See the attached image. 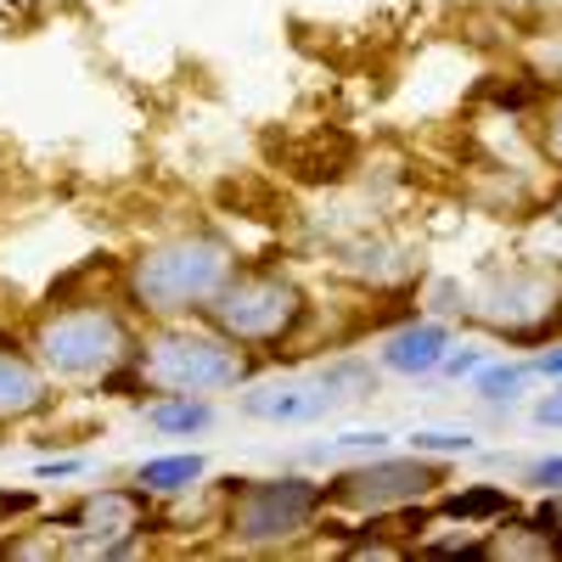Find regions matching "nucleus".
<instances>
[{
  "label": "nucleus",
  "mask_w": 562,
  "mask_h": 562,
  "mask_svg": "<svg viewBox=\"0 0 562 562\" xmlns=\"http://www.w3.org/2000/svg\"><path fill=\"white\" fill-rule=\"evenodd\" d=\"M231 276H237V259H231L225 243H214V237H169V243L147 248L130 265L124 288L140 310H153V315H186V310H209Z\"/></svg>",
  "instance_id": "obj_1"
},
{
  "label": "nucleus",
  "mask_w": 562,
  "mask_h": 562,
  "mask_svg": "<svg viewBox=\"0 0 562 562\" xmlns=\"http://www.w3.org/2000/svg\"><path fill=\"white\" fill-rule=\"evenodd\" d=\"M34 355L40 366L63 383H85V378H108L130 360V326L113 315V310H57L40 321L34 333Z\"/></svg>",
  "instance_id": "obj_2"
},
{
  "label": "nucleus",
  "mask_w": 562,
  "mask_h": 562,
  "mask_svg": "<svg viewBox=\"0 0 562 562\" xmlns=\"http://www.w3.org/2000/svg\"><path fill=\"white\" fill-rule=\"evenodd\" d=\"M135 366H140V378L169 394H214V389H237L248 378V360L231 349V338L186 333V326L158 333Z\"/></svg>",
  "instance_id": "obj_3"
},
{
  "label": "nucleus",
  "mask_w": 562,
  "mask_h": 562,
  "mask_svg": "<svg viewBox=\"0 0 562 562\" xmlns=\"http://www.w3.org/2000/svg\"><path fill=\"white\" fill-rule=\"evenodd\" d=\"M473 321L506 344H540L562 326V288L540 270H501L473 293Z\"/></svg>",
  "instance_id": "obj_4"
},
{
  "label": "nucleus",
  "mask_w": 562,
  "mask_h": 562,
  "mask_svg": "<svg viewBox=\"0 0 562 562\" xmlns=\"http://www.w3.org/2000/svg\"><path fill=\"white\" fill-rule=\"evenodd\" d=\"M209 315L231 344H281L304 321V293L281 276H231Z\"/></svg>",
  "instance_id": "obj_5"
},
{
  "label": "nucleus",
  "mask_w": 562,
  "mask_h": 562,
  "mask_svg": "<svg viewBox=\"0 0 562 562\" xmlns=\"http://www.w3.org/2000/svg\"><path fill=\"white\" fill-rule=\"evenodd\" d=\"M326 506V484L310 479H254L231 501V540L237 546H281L315 524V512Z\"/></svg>",
  "instance_id": "obj_6"
},
{
  "label": "nucleus",
  "mask_w": 562,
  "mask_h": 562,
  "mask_svg": "<svg viewBox=\"0 0 562 562\" xmlns=\"http://www.w3.org/2000/svg\"><path fill=\"white\" fill-rule=\"evenodd\" d=\"M434 484H445V473L434 461H366V467H349V473L333 479L326 490V506H355V512H371V518H383V512H405L428 495Z\"/></svg>",
  "instance_id": "obj_7"
},
{
  "label": "nucleus",
  "mask_w": 562,
  "mask_h": 562,
  "mask_svg": "<svg viewBox=\"0 0 562 562\" xmlns=\"http://www.w3.org/2000/svg\"><path fill=\"white\" fill-rule=\"evenodd\" d=\"M68 524L85 535L79 551L119 557L140 529H147V490H97V495L79 501V512H74Z\"/></svg>",
  "instance_id": "obj_8"
},
{
  "label": "nucleus",
  "mask_w": 562,
  "mask_h": 562,
  "mask_svg": "<svg viewBox=\"0 0 562 562\" xmlns=\"http://www.w3.org/2000/svg\"><path fill=\"white\" fill-rule=\"evenodd\" d=\"M243 411L259 422H288V428H299V422H321L326 411H338V400L326 394L321 378H288V383H259L254 394H243Z\"/></svg>",
  "instance_id": "obj_9"
},
{
  "label": "nucleus",
  "mask_w": 562,
  "mask_h": 562,
  "mask_svg": "<svg viewBox=\"0 0 562 562\" xmlns=\"http://www.w3.org/2000/svg\"><path fill=\"white\" fill-rule=\"evenodd\" d=\"M445 349H450L445 326L439 321H416V326H405V333H394L383 344V366L389 371H405V378H428V371H439Z\"/></svg>",
  "instance_id": "obj_10"
},
{
  "label": "nucleus",
  "mask_w": 562,
  "mask_h": 562,
  "mask_svg": "<svg viewBox=\"0 0 562 562\" xmlns=\"http://www.w3.org/2000/svg\"><path fill=\"white\" fill-rule=\"evenodd\" d=\"M45 405V366L23 360L18 349H0V422H18Z\"/></svg>",
  "instance_id": "obj_11"
},
{
  "label": "nucleus",
  "mask_w": 562,
  "mask_h": 562,
  "mask_svg": "<svg viewBox=\"0 0 562 562\" xmlns=\"http://www.w3.org/2000/svg\"><path fill=\"white\" fill-rule=\"evenodd\" d=\"M203 479V456H164L140 467V490L147 495H180Z\"/></svg>",
  "instance_id": "obj_12"
},
{
  "label": "nucleus",
  "mask_w": 562,
  "mask_h": 562,
  "mask_svg": "<svg viewBox=\"0 0 562 562\" xmlns=\"http://www.w3.org/2000/svg\"><path fill=\"white\" fill-rule=\"evenodd\" d=\"M439 506H445V518H461V524L512 518V495H506V490H490V484H479V490H461V495H445Z\"/></svg>",
  "instance_id": "obj_13"
},
{
  "label": "nucleus",
  "mask_w": 562,
  "mask_h": 562,
  "mask_svg": "<svg viewBox=\"0 0 562 562\" xmlns=\"http://www.w3.org/2000/svg\"><path fill=\"white\" fill-rule=\"evenodd\" d=\"M147 422H153L158 434H203L209 422H214V411H209L198 394H175V400L153 405V411H147Z\"/></svg>",
  "instance_id": "obj_14"
},
{
  "label": "nucleus",
  "mask_w": 562,
  "mask_h": 562,
  "mask_svg": "<svg viewBox=\"0 0 562 562\" xmlns=\"http://www.w3.org/2000/svg\"><path fill=\"white\" fill-rule=\"evenodd\" d=\"M321 383H326V394H333L338 405H344V400H366L371 389H378V378H371L366 366H355V360H344V366H326V371H321Z\"/></svg>",
  "instance_id": "obj_15"
},
{
  "label": "nucleus",
  "mask_w": 562,
  "mask_h": 562,
  "mask_svg": "<svg viewBox=\"0 0 562 562\" xmlns=\"http://www.w3.org/2000/svg\"><path fill=\"white\" fill-rule=\"evenodd\" d=\"M529 371H535V366H479V394H484L490 405L518 400L524 383H529Z\"/></svg>",
  "instance_id": "obj_16"
},
{
  "label": "nucleus",
  "mask_w": 562,
  "mask_h": 562,
  "mask_svg": "<svg viewBox=\"0 0 562 562\" xmlns=\"http://www.w3.org/2000/svg\"><path fill=\"white\" fill-rule=\"evenodd\" d=\"M411 450L416 456H467L473 450V434H411Z\"/></svg>",
  "instance_id": "obj_17"
},
{
  "label": "nucleus",
  "mask_w": 562,
  "mask_h": 562,
  "mask_svg": "<svg viewBox=\"0 0 562 562\" xmlns=\"http://www.w3.org/2000/svg\"><path fill=\"white\" fill-rule=\"evenodd\" d=\"M529 529L540 535V540H551V551H562V490L535 512V518H529Z\"/></svg>",
  "instance_id": "obj_18"
},
{
  "label": "nucleus",
  "mask_w": 562,
  "mask_h": 562,
  "mask_svg": "<svg viewBox=\"0 0 562 562\" xmlns=\"http://www.w3.org/2000/svg\"><path fill=\"white\" fill-rule=\"evenodd\" d=\"M383 445H389V434H378V428H371V434H344V439H333L326 450H333V456H344V450H355V456H378Z\"/></svg>",
  "instance_id": "obj_19"
},
{
  "label": "nucleus",
  "mask_w": 562,
  "mask_h": 562,
  "mask_svg": "<svg viewBox=\"0 0 562 562\" xmlns=\"http://www.w3.org/2000/svg\"><path fill=\"white\" fill-rule=\"evenodd\" d=\"M540 147H546V158H551V164H562V97H557V102H551V113H546Z\"/></svg>",
  "instance_id": "obj_20"
},
{
  "label": "nucleus",
  "mask_w": 562,
  "mask_h": 562,
  "mask_svg": "<svg viewBox=\"0 0 562 562\" xmlns=\"http://www.w3.org/2000/svg\"><path fill=\"white\" fill-rule=\"evenodd\" d=\"M428 557H450V562H484L490 546H473V540H445V546H428Z\"/></svg>",
  "instance_id": "obj_21"
},
{
  "label": "nucleus",
  "mask_w": 562,
  "mask_h": 562,
  "mask_svg": "<svg viewBox=\"0 0 562 562\" xmlns=\"http://www.w3.org/2000/svg\"><path fill=\"white\" fill-rule=\"evenodd\" d=\"M529 484H535V490H546V495H557V490H562V456L535 461V467H529Z\"/></svg>",
  "instance_id": "obj_22"
},
{
  "label": "nucleus",
  "mask_w": 562,
  "mask_h": 562,
  "mask_svg": "<svg viewBox=\"0 0 562 562\" xmlns=\"http://www.w3.org/2000/svg\"><path fill=\"white\" fill-rule=\"evenodd\" d=\"M439 366L450 371V378H473V371H479V355H473V349H461V355H450V349H445V360H439Z\"/></svg>",
  "instance_id": "obj_23"
},
{
  "label": "nucleus",
  "mask_w": 562,
  "mask_h": 562,
  "mask_svg": "<svg viewBox=\"0 0 562 562\" xmlns=\"http://www.w3.org/2000/svg\"><path fill=\"white\" fill-rule=\"evenodd\" d=\"M535 416L546 422V428H562V389H557L551 400H540V405H535Z\"/></svg>",
  "instance_id": "obj_24"
},
{
  "label": "nucleus",
  "mask_w": 562,
  "mask_h": 562,
  "mask_svg": "<svg viewBox=\"0 0 562 562\" xmlns=\"http://www.w3.org/2000/svg\"><path fill=\"white\" fill-rule=\"evenodd\" d=\"M34 495H0V518H12V512H29Z\"/></svg>",
  "instance_id": "obj_25"
},
{
  "label": "nucleus",
  "mask_w": 562,
  "mask_h": 562,
  "mask_svg": "<svg viewBox=\"0 0 562 562\" xmlns=\"http://www.w3.org/2000/svg\"><path fill=\"white\" fill-rule=\"evenodd\" d=\"M40 473H45V479H68V473H79V461H45Z\"/></svg>",
  "instance_id": "obj_26"
},
{
  "label": "nucleus",
  "mask_w": 562,
  "mask_h": 562,
  "mask_svg": "<svg viewBox=\"0 0 562 562\" xmlns=\"http://www.w3.org/2000/svg\"><path fill=\"white\" fill-rule=\"evenodd\" d=\"M535 371H546V378H557V383H562V349H557V355H546Z\"/></svg>",
  "instance_id": "obj_27"
},
{
  "label": "nucleus",
  "mask_w": 562,
  "mask_h": 562,
  "mask_svg": "<svg viewBox=\"0 0 562 562\" xmlns=\"http://www.w3.org/2000/svg\"><path fill=\"white\" fill-rule=\"evenodd\" d=\"M557 225H562V209H557Z\"/></svg>",
  "instance_id": "obj_28"
}]
</instances>
